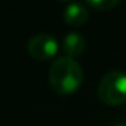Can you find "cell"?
I'll return each mask as SVG.
<instances>
[{"instance_id": "6da1fadb", "label": "cell", "mask_w": 126, "mask_h": 126, "mask_svg": "<svg viewBox=\"0 0 126 126\" xmlns=\"http://www.w3.org/2000/svg\"><path fill=\"white\" fill-rule=\"evenodd\" d=\"M83 82L82 65L70 56L56 58L49 68V83L59 95L74 94Z\"/></svg>"}, {"instance_id": "7a4b0ae2", "label": "cell", "mask_w": 126, "mask_h": 126, "mask_svg": "<svg viewBox=\"0 0 126 126\" xmlns=\"http://www.w3.org/2000/svg\"><path fill=\"white\" fill-rule=\"evenodd\" d=\"M98 96L111 107L126 102V73L122 70L108 71L98 85Z\"/></svg>"}, {"instance_id": "3957f363", "label": "cell", "mask_w": 126, "mask_h": 126, "mask_svg": "<svg viewBox=\"0 0 126 126\" xmlns=\"http://www.w3.org/2000/svg\"><path fill=\"white\" fill-rule=\"evenodd\" d=\"M27 50L30 56L39 61H47L53 58L58 52V42L52 34L47 33H40L34 34L27 45Z\"/></svg>"}, {"instance_id": "277c9868", "label": "cell", "mask_w": 126, "mask_h": 126, "mask_svg": "<svg viewBox=\"0 0 126 126\" xmlns=\"http://www.w3.org/2000/svg\"><path fill=\"white\" fill-rule=\"evenodd\" d=\"M85 47H86V40L80 33L71 31L65 34L64 40H62V49L65 52V56H70V58H76L82 55Z\"/></svg>"}, {"instance_id": "5b68a950", "label": "cell", "mask_w": 126, "mask_h": 126, "mask_svg": "<svg viewBox=\"0 0 126 126\" xmlns=\"http://www.w3.org/2000/svg\"><path fill=\"white\" fill-rule=\"evenodd\" d=\"M88 16H89V12L83 3H70L64 9V21L71 27L83 25Z\"/></svg>"}, {"instance_id": "8992f818", "label": "cell", "mask_w": 126, "mask_h": 126, "mask_svg": "<svg viewBox=\"0 0 126 126\" xmlns=\"http://www.w3.org/2000/svg\"><path fill=\"white\" fill-rule=\"evenodd\" d=\"M86 5L96 11H108L119 5V0H88Z\"/></svg>"}, {"instance_id": "52a82bcc", "label": "cell", "mask_w": 126, "mask_h": 126, "mask_svg": "<svg viewBox=\"0 0 126 126\" xmlns=\"http://www.w3.org/2000/svg\"><path fill=\"white\" fill-rule=\"evenodd\" d=\"M114 126H126L125 123H119V125H114Z\"/></svg>"}]
</instances>
